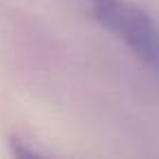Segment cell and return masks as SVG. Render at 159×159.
Returning <instances> with one entry per match:
<instances>
[{"mask_svg": "<svg viewBox=\"0 0 159 159\" xmlns=\"http://www.w3.org/2000/svg\"><path fill=\"white\" fill-rule=\"evenodd\" d=\"M89 13L122 39L142 61L159 70V29L152 18L129 0H87Z\"/></svg>", "mask_w": 159, "mask_h": 159, "instance_id": "1", "label": "cell"}]
</instances>
